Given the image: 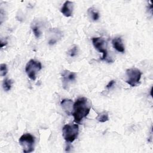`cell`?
<instances>
[{"label": "cell", "mask_w": 153, "mask_h": 153, "mask_svg": "<svg viewBox=\"0 0 153 153\" xmlns=\"http://www.w3.org/2000/svg\"><path fill=\"white\" fill-rule=\"evenodd\" d=\"M91 106V102L88 99L84 97L78 98L73 104L72 115L74 117V122L79 124L89 114Z\"/></svg>", "instance_id": "cell-1"}, {"label": "cell", "mask_w": 153, "mask_h": 153, "mask_svg": "<svg viewBox=\"0 0 153 153\" xmlns=\"http://www.w3.org/2000/svg\"><path fill=\"white\" fill-rule=\"evenodd\" d=\"M79 133L78 125L76 124H65L62 128V135L68 143L73 142L78 137Z\"/></svg>", "instance_id": "cell-2"}, {"label": "cell", "mask_w": 153, "mask_h": 153, "mask_svg": "<svg viewBox=\"0 0 153 153\" xmlns=\"http://www.w3.org/2000/svg\"><path fill=\"white\" fill-rule=\"evenodd\" d=\"M126 74L127 76L126 82L131 87H137L140 84L142 73L139 69L136 68L127 69L126 70Z\"/></svg>", "instance_id": "cell-3"}, {"label": "cell", "mask_w": 153, "mask_h": 153, "mask_svg": "<svg viewBox=\"0 0 153 153\" xmlns=\"http://www.w3.org/2000/svg\"><path fill=\"white\" fill-rule=\"evenodd\" d=\"M20 145L23 148L24 153L32 152L34 150L35 137L30 133H25L20 136L19 140Z\"/></svg>", "instance_id": "cell-4"}, {"label": "cell", "mask_w": 153, "mask_h": 153, "mask_svg": "<svg viewBox=\"0 0 153 153\" xmlns=\"http://www.w3.org/2000/svg\"><path fill=\"white\" fill-rule=\"evenodd\" d=\"M41 69L42 65L41 62L33 59H30L26 65L25 72L30 79L35 81L36 78V73Z\"/></svg>", "instance_id": "cell-5"}, {"label": "cell", "mask_w": 153, "mask_h": 153, "mask_svg": "<svg viewBox=\"0 0 153 153\" xmlns=\"http://www.w3.org/2000/svg\"><path fill=\"white\" fill-rule=\"evenodd\" d=\"M62 85L64 89L68 90L70 84L75 81L76 74L68 70H64L61 73Z\"/></svg>", "instance_id": "cell-6"}, {"label": "cell", "mask_w": 153, "mask_h": 153, "mask_svg": "<svg viewBox=\"0 0 153 153\" xmlns=\"http://www.w3.org/2000/svg\"><path fill=\"white\" fill-rule=\"evenodd\" d=\"M92 42L94 48L99 52L102 53L103 56L101 58L102 60H107L108 51L105 47V40L101 37H94L92 38Z\"/></svg>", "instance_id": "cell-7"}, {"label": "cell", "mask_w": 153, "mask_h": 153, "mask_svg": "<svg viewBox=\"0 0 153 153\" xmlns=\"http://www.w3.org/2000/svg\"><path fill=\"white\" fill-rule=\"evenodd\" d=\"M74 8V3L73 2L66 1L63 4L62 7L60 9V12L65 17H71L72 15V11Z\"/></svg>", "instance_id": "cell-8"}, {"label": "cell", "mask_w": 153, "mask_h": 153, "mask_svg": "<svg viewBox=\"0 0 153 153\" xmlns=\"http://www.w3.org/2000/svg\"><path fill=\"white\" fill-rule=\"evenodd\" d=\"M112 44L113 47L118 52L124 53L125 48L123 45L122 39L120 37H117L112 39Z\"/></svg>", "instance_id": "cell-9"}, {"label": "cell", "mask_w": 153, "mask_h": 153, "mask_svg": "<svg viewBox=\"0 0 153 153\" xmlns=\"http://www.w3.org/2000/svg\"><path fill=\"white\" fill-rule=\"evenodd\" d=\"M72 103V101L69 99H63L60 103L62 107L63 108L66 113L69 115L72 114V108H73Z\"/></svg>", "instance_id": "cell-10"}, {"label": "cell", "mask_w": 153, "mask_h": 153, "mask_svg": "<svg viewBox=\"0 0 153 153\" xmlns=\"http://www.w3.org/2000/svg\"><path fill=\"white\" fill-rule=\"evenodd\" d=\"M87 13L93 21H96L99 19V13L93 8H89L87 10Z\"/></svg>", "instance_id": "cell-11"}, {"label": "cell", "mask_w": 153, "mask_h": 153, "mask_svg": "<svg viewBox=\"0 0 153 153\" xmlns=\"http://www.w3.org/2000/svg\"><path fill=\"white\" fill-rule=\"evenodd\" d=\"M96 120L100 123H105L109 120V116L107 112L103 111V112L99 114L96 117Z\"/></svg>", "instance_id": "cell-12"}, {"label": "cell", "mask_w": 153, "mask_h": 153, "mask_svg": "<svg viewBox=\"0 0 153 153\" xmlns=\"http://www.w3.org/2000/svg\"><path fill=\"white\" fill-rule=\"evenodd\" d=\"M13 84V81L11 79L6 78L4 80L2 83V87L5 91H8L11 90Z\"/></svg>", "instance_id": "cell-13"}, {"label": "cell", "mask_w": 153, "mask_h": 153, "mask_svg": "<svg viewBox=\"0 0 153 153\" xmlns=\"http://www.w3.org/2000/svg\"><path fill=\"white\" fill-rule=\"evenodd\" d=\"M32 30L35 37L36 38H39L41 35V32L40 30L39 27L37 25H32Z\"/></svg>", "instance_id": "cell-14"}, {"label": "cell", "mask_w": 153, "mask_h": 153, "mask_svg": "<svg viewBox=\"0 0 153 153\" xmlns=\"http://www.w3.org/2000/svg\"><path fill=\"white\" fill-rule=\"evenodd\" d=\"M8 72L7 66L5 63H2L0 65V75L1 76H4L6 75Z\"/></svg>", "instance_id": "cell-15"}, {"label": "cell", "mask_w": 153, "mask_h": 153, "mask_svg": "<svg viewBox=\"0 0 153 153\" xmlns=\"http://www.w3.org/2000/svg\"><path fill=\"white\" fill-rule=\"evenodd\" d=\"M78 51V48L76 45H74L72 48H71L69 51H68V54L71 56V57H74L75 56H76L77 53Z\"/></svg>", "instance_id": "cell-16"}, {"label": "cell", "mask_w": 153, "mask_h": 153, "mask_svg": "<svg viewBox=\"0 0 153 153\" xmlns=\"http://www.w3.org/2000/svg\"><path fill=\"white\" fill-rule=\"evenodd\" d=\"M115 84V81H114V80H111V81H110L109 82V83L106 85V88L109 89V88H111L112 86H114V85Z\"/></svg>", "instance_id": "cell-17"}]
</instances>
